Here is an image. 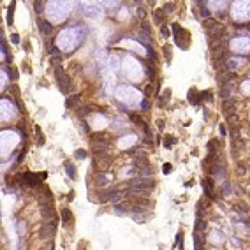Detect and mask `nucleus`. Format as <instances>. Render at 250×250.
Returning a JSON list of instances; mask_svg holds the SVG:
<instances>
[{
    "label": "nucleus",
    "instance_id": "f257e3e1",
    "mask_svg": "<svg viewBox=\"0 0 250 250\" xmlns=\"http://www.w3.org/2000/svg\"><path fill=\"white\" fill-rule=\"evenodd\" d=\"M55 78H56V81H58V88L62 93H69L71 92V79H69V76L65 74V71H62L60 67H56L55 69Z\"/></svg>",
    "mask_w": 250,
    "mask_h": 250
},
{
    "label": "nucleus",
    "instance_id": "79ce46f5",
    "mask_svg": "<svg viewBox=\"0 0 250 250\" xmlns=\"http://www.w3.org/2000/svg\"><path fill=\"white\" fill-rule=\"evenodd\" d=\"M220 134H222L224 137H225V134H227V132H225V127H224V125H220Z\"/></svg>",
    "mask_w": 250,
    "mask_h": 250
},
{
    "label": "nucleus",
    "instance_id": "cd10ccee",
    "mask_svg": "<svg viewBox=\"0 0 250 250\" xmlns=\"http://www.w3.org/2000/svg\"><path fill=\"white\" fill-rule=\"evenodd\" d=\"M35 131H37V143H39V146H42V145H44V136H42V132H41V129H39V127H35Z\"/></svg>",
    "mask_w": 250,
    "mask_h": 250
},
{
    "label": "nucleus",
    "instance_id": "e433bc0d",
    "mask_svg": "<svg viewBox=\"0 0 250 250\" xmlns=\"http://www.w3.org/2000/svg\"><path fill=\"white\" fill-rule=\"evenodd\" d=\"M141 111H148V109H150V102H148V100H146V99H145V100H143V102H141Z\"/></svg>",
    "mask_w": 250,
    "mask_h": 250
},
{
    "label": "nucleus",
    "instance_id": "412c9836",
    "mask_svg": "<svg viewBox=\"0 0 250 250\" xmlns=\"http://www.w3.org/2000/svg\"><path fill=\"white\" fill-rule=\"evenodd\" d=\"M132 218L137 224H145L146 222V212H139V213H132Z\"/></svg>",
    "mask_w": 250,
    "mask_h": 250
},
{
    "label": "nucleus",
    "instance_id": "9b49d317",
    "mask_svg": "<svg viewBox=\"0 0 250 250\" xmlns=\"http://www.w3.org/2000/svg\"><path fill=\"white\" fill-rule=\"evenodd\" d=\"M203 189H204V194H206L210 199L215 196V194H213V180H212V178L203 180Z\"/></svg>",
    "mask_w": 250,
    "mask_h": 250
},
{
    "label": "nucleus",
    "instance_id": "b1692460",
    "mask_svg": "<svg viewBox=\"0 0 250 250\" xmlns=\"http://www.w3.org/2000/svg\"><path fill=\"white\" fill-rule=\"evenodd\" d=\"M49 64L55 65V69L60 67V64H62V56H60V55H56V56H49Z\"/></svg>",
    "mask_w": 250,
    "mask_h": 250
},
{
    "label": "nucleus",
    "instance_id": "72a5a7b5",
    "mask_svg": "<svg viewBox=\"0 0 250 250\" xmlns=\"http://www.w3.org/2000/svg\"><path fill=\"white\" fill-rule=\"evenodd\" d=\"M160 33H162L164 37L167 39V37H169V28H167V27H164V25H162V27H160Z\"/></svg>",
    "mask_w": 250,
    "mask_h": 250
},
{
    "label": "nucleus",
    "instance_id": "f3484780",
    "mask_svg": "<svg viewBox=\"0 0 250 250\" xmlns=\"http://www.w3.org/2000/svg\"><path fill=\"white\" fill-rule=\"evenodd\" d=\"M150 164H148V160H146V157L145 158H134V167L136 169H146Z\"/></svg>",
    "mask_w": 250,
    "mask_h": 250
},
{
    "label": "nucleus",
    "instance_id": "f704fd0d",
    "mask_svg": "<svg viewBox=\"0 0 250 250\" xmlns=\"http://www.w3.org/2000/svg\"><path fill=\"white\" fill-rule=\"evenodd\" d=\"M137 16L141 18V20H145V18H146V11H145L143 7H139V9H137Z\"/></svg>",
    "mask_w": 250,
    "mask_h": 250
},
{
    "label": "nucleus",
    "instance_id": "6ab92c4d",
    "mask_svg": "<svg viewBox=\"0 0 250 250\" xmlns=\"http://www.w3.org/2000/svg\"><path fill=\"white\" fill-rule=\"evenodd\" d=\"M189 100H190L192 104H196V106H197V104L201 102V95H197V92L192 88L190 92H189Z\"/></svg>",
    "mask_w": 250,
    "mask_h": 250
},
{
    "label": "nucleus",
    "instance_id": "aec40b11",
    "mask_svg": "<svg viewBox=\"0 0 250 250\" xmlns=\"http://www.w3.org/2000/svg\"><path fill=\"white\" fill-rule=\"evenodd\" d=\"M12 14H14V2H11V4H9V9H7V18H6L7 27L12 25Z\"/></svg>",
    "mask_w": 250,
    "mask_h": 250
},
{
    "label": "nucleus",
    "instance_id": "c9c22d12",
    "mask_svg": "<svg viewBox=\"0 0 250 250\" xmlns=\"http://www.w3.org/2000/svg\"><path fill=\"white\" fill-rule=\"evenodd\" d=\"M11 42L12 44H20V35H18V33H12L11 35Z\"/></svg>",
    "mask_w": 250,
    "mask_h": 250
},
{
    "label": "nucleus",
    "instance_id": "2eb2a0df",
    "mask_svg": "<svg viewBox=\"0 0 250 250\" xmlns=\"http://www.w3.org/2000/svg\"><path fill=\"white\" fill-rule=\"evenodd\" d=\"M212 173L217 174V176H220V178H224V176H225V167H224L222 164H213Z\"/></svg>",
    "mask_w": 250,
    "mask_h": 250
},
{
    "label": "nucleus",
    "instance_id": "7c9ffc66",
    "mask_svg": "<svg viewBox=\"0 0 250 250\" xmlns=\"http://www.w3.org/2000/svg\"><path fill=\"white\" fill-rule=\"evenodd\" d=\"M164 55H166V60L171 62V46H164Z\"/></svg>",
    "mask_w": 250,
    "mask_h": 250
},
{
    "label": "nucleus",
    "instance_id": "0eeeda50",
    "mask_svg": "<svg viewBox=\"0 0 250 250\" xmlns=\"http://www.w3.org/2000/svg\"><path fill=\"white\" fill-rule=\"evenodd\" d=\"M129 208H131V203L129 201H120L113 206V213L114 215H125V213L129 212Z\"/></svg>",
    "mask_w": 250,
    "mask_h": 250
},
{
    "label": "nucleus",
    "instance_id": "4468645a",
    "mask_svg": "<svg viewBox=\"0 0 250 250\" xmlns=\"http://www.w3.org/2000/svg\"><path fill=\"white\" fill-rule=\"evenodd\" d=\"M231 95H233V87H231V85H224V87H220V97H222L224 100H227Z\"/></svg>",
    "mask_w": 250,
    "mask_h": 250
},
{
    "label": "nucleus",
    "instance_id": "1a4fd4ad",
    "mask_svg": "<svg viewBox=\"0 0 250 250\" xmlns=\"http://www.w3.org/2000/svg\"><path fill=\"white\" fill-rule=\"evenodd\" d=\"M37 27H39V30H41V33H42V35H49V33L53 32V27L49 25L48 20H39V21H37Z\"/></svg>",
    "mask_w": 250,
    "mask_h": 250
},
{
    "label": "nucleus",
    "instance_id": "4be33fe9",
    "mask_svg": "<svg viewBox=\"0 0 250 250\" xmlns=\"http://www.w3.org/2000/svg\"><path fill=\"white\" fill-rule=\"evenodd\" d=\"M44 9V0H35L33 2V11H35V14H41Z\"/></svg>",
    "mask_w": 250,
    "mask_h": 250
},
{
    "label": "nucleus",
    "instance_id": "9d476101",
    "mask_svg": "<svg viewBox=\"0 0 250 250\" xmlns=\"http://www.w3.org/2000/svg\"><path fill=\"white\" fill-rule=\"evenodd\" d=\"M53 233H55V222H44L42 224V231H41V236H42V238H49Z\"/></svg>",
    "mask_w": 250,
    "mask_h": 250
},
{
    "label": "nucleus",
    "instance_id": "a878e982",
    "mask_svg": "<svg viewBox=\"0 0 250 250\" xmlns=\"http://www.w3.org/2000/svg\"><path fill=\"white\" fill-rule=\"evenodd\" d=\"M222 194H224V196H229V194H231V183H229V181H224V185H222Z\"/></svg>",
    "mask_w": 250,
    "mask_h": 250
},
{
    "label": "nucleus",
    "instance_id": "a19ab883",
    "mask_svg": "<svg viewBox=\"0 0 250 250\" xmlns=\"http://www.w3.org/2000/svg\"><path fill=\"white\" fill-rule=\"evenodd\" d=\"M164 173H166V174L171 173V164H166V167H164Z\"/></svg>",
    "mask_w": 250,
    "mask_h": 250
},
{
    "label": "nucleus",
    "instance_id": "ddd939ff",
    "mask_svg": "<svg viewBox=\"0 0 250 250\" xmlns=\"http://www.w3.org/2000/svg\"><path fill=\"white\" fill-rule=\"evenodd\" d=\"M62 220H64V225H71L72 224V213L69 208H64L62 210Z\"/></svg>",
    "mask_w": 250,
    "mask_h": 250
},
{
    "label": "nucleus",
    "instance_id": "c85d7f7f",
    "mask_svg": "<svg viewBox=\"0 0 250 250\" xmlns=\"http://www.w3.org/2000/svg\"><path fill=\"white\" fill-rule=\"evenodd\" d=\"M194 245H196V250H203V245H201V238L197 236V233L194 234Z\"/></svg>",
    "mask_w": 250,
    "mask_h": 250
},
{
    "label": "nucleus",
    "instance_id": "c03bdc74",
    "mask_svg": "<svg viewBox=\"0 0 250 250\" xmlns=\"http://www.w3.org/2000/svg\"><path fill=\"white\" fill-rule=\"evenodd\" d=\"M143 0H134V4H137V6H139V4H141Z\"/></svg>",
    "mask_w": 250,
    "mask_h": 250
},
{
    "label": "nucleus",
    "instance_id": "2f4dec72",
    "mask_svg": "<svg viewBox=\"0 0 250 250\" xmlns=\"http://www.w3.org/2000/svg\"><path fill=\"white\" fill-rule=\"evenodd\" d=\"M162 11L167 12V14H169V12H173L174 11V4H166V6L162 7Z\"/></svg>",
    "mask_w": 250,
    "mask_h": 250
},
{
    "label": "nucleus",
    "instance_id": "473e14b6",
    "mask_svg": "<svg viewBox=\"0 0 250 250\" xmlns=\"http://www.w3.org/2000/svg\"><path fill=\"white\" fill-rule=\"evenodd\" d=\"M74 157L76 158H85L87 157V152H85V150H78V152L74 153Z\"/></svg>",
    "mask_w": 250,
    "mask_h": 250
},
{
    "label": "nucleus",
    "instance_id": "ea45409f",
    "mask_svg": "<svg viewBox=\"0 0 250 250\" xmlns=\"http://www.w3.org/2000/svg\"><path fill=\"white\" fill-rule=\"evenodd\" d=\"M145 95H146V99L150 97V95H152V85H148V87L145 88Z\"/></svg>",
    "mask_w": 250,
    "mask_h": 250
},
{
    "label": "nucleus",
    "instance_id": "39448f33",
    "mask_svg": "<svg viewBox=\"0 0 250 250\" xmlns=\"http://www.w3.org/2000/svg\"><path fill=\"white\" fill-rule=\"evenodd\" d=\"M39 178H46V174H33V173H25L23 174V180L27 181L28 187H39L41 185V180Z\"/></svg>",
    "mask_w": 250,
    "mask_h": 250
},
{
    "label": "nucleus",
    "instance_id": "37998d69",
    "mask_svg": "<svg viewBox=\"0 0 250 250\" xmlns=\"http://www.w3.org/2000/svg\"><path fill=\"white\" fill-rule=\"evenodd\" d=\"M148 4H150V6H153V4H155V0H148Z\"/></svg>",
    "mask_w": 250,
    "mask_h": 250
},
{
    "label": "nucleus",
    "instance_id": "6e6552de",
    "mask_svg": "<svg viewBox=\"0 0 250 250\" xmlns=\"http://www.w3.org/2000/svg\"><path fill=\"white\" fill-rule=\"evenodd\" d=\"M93 181H95V185H97V187H106V185L109 183V176L106 173H100V171H97V173L93 174Z\"/></svg>",
    "mask_w": 250,
    "mask_h": 250
},
{
    "label": "nucleus",
    "instance_id": "f03ea898",
    "mask_svg": "<svg viewBox=\"0 0 250 250\" xmlns=\"http://www.w3.org/2000/svg\"><path fill=\"white\" fill-rule=\"evenodd\" d=\"M129 185L150 192V190H153V187H155V180L153 178H132L131 181H129Z\"/></svg>",
    "mask_w": 250,
    "mask_h": 250
},
{
    "label": "nucleus",
    "instance_id": "a211bd4d",
    "mask_svg": "<svg viewBox=\"0 0 250 250\" xmlns=\"http://www.w3.org/2000/svg\"><path fill=\"white\" fill-rule=\"evenodd\" d=\"M169 99H171V90H169V88H166V90H164V93L160 95V100H158V104H160V106H166V104L169 102Z\"/></svg>",
    "mask_w": 250,
    "mask_h": 250
},
{
    "label": "nucleus",
    "instance_id": "4c0bfd02",
    "mask_svg": "<svg viewBox=\"0 0 250 250\" xmlns=\"http://www.w3.org/2000/svg\"><path fill=\"white\" fill-rule=\"evenodd\" d=\"M90 113V108L88 106H85V108H81V111H79V116H85V114Z\"/></svg>",
    "mask_w": 250,
    "mask_h": 250
},
{
    "label": "nucleus",
    "instance_id": "393cba45",
    "mask_svg": "<svg viewBox=\"0 0 250 250\" xmlns=\"http://www.w3.org/2000/svg\"><path fill=\"white\" fill-rule=\"evenodd\" d=\"M204 227H206V222H203V218L197 217V220H196V231H204Z\"/></svg>",
    "mask_w": 250,
    "mask_h": 250
},
{
    "label": "nucleus",
    "instance_id": "dca6fc26",
    "mask_svg": "<svg viewBox=\"0 0 250 250\" xmlns=\"http://www.w3.org/2000/svg\"><path fill=\"white\" fill-rule=\"evenodd\" d=\"M162 20H164L162 9H155V11H153V21H155V25H160V27H162Z\"/></svg>",
    "mask_w": 250,
    "mask_h": 250
},
{
    "label": "nucleus",
    "instance_id": "c756f323",
    "mask_svg": "<svg viewBox=\"0 0 250 250\" xmlns=\"http://www.w3.org/2000/svg\"><path fill=\"white\" fill-rule=\"evenodd\" d=\"M65 171H67V174H69L71 178H74V166H72V164H69V162L65 164Z\"/></svg>",
    "mask_w": 250,
    "mask_h": 250
},
{
    "label": "nucleus",
    "instance_id": "7ed1b4c3",
    "mask_svg": "<svg viewBox=\"0 0 250 250\" xmlns=\"http://www.w3.org/2000/svg\"><path fill=\"white\" fill-rule=\"evenodd\" d=\"M90 145H92V148L97 153H106V150H108V139H106L104 136H100V134H97V136H92V139H90Z\"/></svg>",
    "mask_w": 250,
    "mask_h": 250
},
{
    "label": "nucleus",
    "instance_id": "20e7f679",
    "mask_svg": "<svg viewBox=\"0 0 250 250\" xmlns=\"http://www.w3.org/2000/svg\"><path fill=\"white\" fill-rule=\"evenodd\" d=\"M173 27V32H174V41H176V44H178L181 49H187V44L183 42V39H189V32L187 30H183V28L180 27V25H176V23H173L171 25Z\"/></svg>",
    "mask_w": 250,
    "mask_h": 250
},
{
    "label": "nucleus",
    "instance_id": "423d86ee",
    "mask_svg": "<svg viewBox=\"0 0 250 250\" xmlns=\"http://www.w3.org/2000/svg\"><path fill=\"white\" fill-rule=\"evenodd\" d=\"M93 160H95V166H97V167H108L109 164L113 162V157L108 155V153H97Z\"/></svg>",
    "mask_w": 250,
    "mask_h": 250
},
{
    "label": "nucleus",
    "instance_id": "58836bf2",
    "mask_svg": "<svg viewBox=\"0 0 250 250\" xmlns=\"http://www.w3.org/2000/svg\"><path fill=\"white\" fill-rule=\"evenodd\" d=\"M173 141H174V139H173V136H167V139H166V143H164V145H166V146H167V148H171V145H173Z\"/></svg>",
    "mask_w": 250,
    "mask_h": 250
},
{
    "label": "nucleus",
    "instance_id": "5701e85b",
    "mask_svg": "<svg viewBox=\"0 0 250 250\" xmlns=\"http://www.w3.org/2000/svg\"><path fill=\"white\" fill-rule=\"evenodd\" d=\"M78 100H79V95H72V97H69V99H67V102H65V108L71 109L72 106L78 102Z\"/></svg>",
    "mask_w": 250,
    "mask_h": 250
},
{
    "label": "nucleus",
    "instance_id": "bb28decb",
    "mask_svg": "<svg viewBox=\"0 0 250 250\" xmlns=\"http://www.w3.org/2000/svg\"><path fill=\"white\" fill-rule=\"evenodd\" d=\"M131 155H132L134 158H145V157H146V153L143 152V150H136V152H131Z\"/></svg>",
    "mask_w": 250,
    "mask_h": 250
},
{
    "label": "nucleus",
    "instance_id": "f8f14e48",
    "mask_svg": "<svg viewBox=\"0 0 250 250\" xmlns=\"http://www.w3.org/2000/svg\"><path fill=\"white\" fill-rule=\"evenodd\" d=\"M217 27H218L217 20H213V18H206V20H204V28H206L208 33H212V30H215Z\"/></svg>",
    "mask_w": 250,
    "mask_h": 250
}]
</instances>
